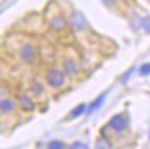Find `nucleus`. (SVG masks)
<instances>
[{"label": "nucleus", "instance_id": "1", "mask_svg": "<svg viewBox=\"0 0 150 149\" xmlns=\"http://www.w3.org/2000/svg\"><path fill=\"white\" fill-rule=\"evenodd\" d=\"M47 81L51 87L59 88L65 84V73L58 71V69H50L47 72Z\"/></svg>", "mask_w": 150, "mask_h": 149}, {"label": "nucleus", "instance_id": "2", "mask_svg": "<svg viewBox=\"0 0 150 149\" xmlns=\"http://www.w3.org/2000/svg\"><path fill=\"white\" fill-rule=\"evenodd\" d=\"M19 57H21V59H22L23 62L26 63H33L35 61H36V50H35V47L30 44H25L21 47V50H19Z\"/></svg>", "mask_w": 150, "mask_h": 149}, {"label": "nucleus", "instance_id": "3", "mask_svg": "<svg viewBox=\"0 0 150 149\" xmlns=\"http://www.w3.org/2000/svg\"><path fill=\"white\" fill-rule=\"evenodd\" d=\"M127 124H128V120L124 115H116L113 118L110 119L109 122V127L112 130H114L116 133H121L127 128Z\"/></svg>", "mask_w": 150, "mask_h": 149}, {"label": "nucleus", "instance_id": "4", "mask_svg": "<svg viewBox=\"0 0 150 149\" xmlns=\"http://www.w3.org/2000/svg\"><path fill=\"white\" fill-rule=\"evenodd\" d=\"M70 25L74 31H83L84 28H86L87 22H86V18H84V15L81 13H76L72 14V18H70Z\"/></svg>", "mask_w": 150, "mask_h": 149}, {"label": "nucleus", "instance_id": "5", "mask_svg": "<svg viewBox=\"0 0 150 149\" xmlns=\"http://www.w3.org/2000/svg\"><path fill=\"white\" fill-rule=\"evenodd\" d=\"M62 69H64V73L66 75H74V73H77L79 71V66L76 61L74 59H65L64 63H62Z\"/></svg>", "mask_w": 150, "mask_h": 149}, {"label": "nucleus", "instance_id": "6", "mask_svg": "<svg viewBox=\"0 0 150 149\" xmlns=\"http://www.w3.org/2000/svg\"><path fill=\"white\" fill-rule=\"evenodd\" d=\"M65 26H66V21H65V18L62 17V15H57V17L51 21V28L57 32L64 31Z\"/></svg>", "mask_w": 150, "mask_h": 149}, {"label": "nucleus", "instance_id": "7", "mask_svg": "<svg viewBox=\"0 0 150 149\" xmlns=\"http://www.w3.org/2000/svg\"><path fill=\"white\" fill-rule=\"evenodd\" d=\"M14 108H15V104H14L13 99L4 98V99H1V101H0V112L10 113V112H13L14 111Z\"/></svg>", "mask_w": 150, "mask_h": 149}, {"label": "nucleus", "instance_id": "8", "mask_svg": "<svg viewBox=\"0 0 150 149\" xmlns=\"http://www.w3.org/2000/svg\"><path fill=\"white\" fill-rule=\"evenodd\" d=\"M105 98H106V93H105V94H102V95H99V97H98V98L92 102L91 106H90V109H88V113H92L94 111H98V109L102 106V104H103Z\"/></svg>", "mask_w": 150, "mask_h": 149}, {"label": "nucleus", "instance_id": "9", "mask_svg": "<svg viewBox=\"0 0 150 149\" xmlns=\"http://www.w3.org/2000/svg\"><path fill=\"white\" fill-rule=\"evenodd\" d=\"M19 104H21V108L25 109V111H32L33 109V101L29 97H21V99H19Z\"/></svg>", "mask_w": 150, "mask_h": 149}, {"label": "nucleus", "instance_id": "10", "mask_svg": "<svg viewBox=\"0 0 150 149\" xmlns=\"http://www.w3.org/2000/svg\"><path fill=\"white\" fill-rule=\"evenodd\" d=\"M86 104H80L79 106H76V108L73 109L72 112H70V118H79V116H81V115H84V112H86Z\"/></svg>", "mask_w": 150, "mask_h": 149}, {"label": "nucleus", "instance_id": "11", "mask_svg": "<svg viewBox=\"0 0 150 149\" xmlns=\"http://www.w3.org/2000/svg\"><path fill=\"white\" fill-rule=\"evenodd\" d=\"M96 149H112V145L109 144V141L106 140V138L100 137L96 141Z\"/></svg>", "mask_w": 150, "mask_h": 149}, {"label": "nucleus", "instance_id": "12", "mask_svg": "<svg viewBox=\"0 0 150 149\" xmlns=\"http://www.w3.org/2000/svg\"><path fill=\"white\" fill-rule=\"evenodd\" d=\"M47 149H65V144L62 142V141H51L50 144H48V146H47Z\"/></svg>", "mask_w": 150, "mask_h": 149}, {"label": "nucleus", "instance_id": "13", "mask_svg": "<svg viewBox=\"0 0 150 149\" xmlns=\"http://www.w3.org/2000/svg\"><path fill=\"white\" fill-rule=\"evenodd\" d=\"M141 26L146 33H150V17H145V18L142 19Z\"/></svg>", "mask_w": 150, "mask_h": 149}, {"label": "nucleus", "instance_id": "14", "mask_svg": "<svg viewBox=\"0 0 150 149\" xmlns=\"http://www.w3.org/2000/svg\"><path fill=\"white\" fill-rule=\"evenodd\" d=\"M139 72H141L142 76H147V75H150V63H145V65H142Z\"/></svg>", "mask_w": 150, "mask_h": 149}, {"label": "nucleus", "instance_id": "15", "mask_svg": "<svg viewBox=\"0 0 150 149\" xmlns=\"http://www.w3.org/2000/svg\"><path fill=\"white\" fill-rule=\"evenodd\" d=\"M70 149H88V146L86 144H83V142H74L70 146Z\"/></svg>", "mask_w": 150, "mask_h": 149}, {"label": "nucleus", "instance_id": "16", "mask_svg": "<svg viewBox=\"0 0 150 149\" xmlns=\"http://www.w3.org/2000/svg\"><path fill=\"white\" fill-rule=\"evenodd\" d=\"M102 1H103V3H106V4H113L116 0H102Z\"/></svg>", "mask_w": 150, "mask_h": 149}]
</instances>
